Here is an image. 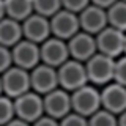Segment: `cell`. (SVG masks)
I'll use <instances>...</instances> for the list:
<instances>
[{"instance_id": "cell-1", "label": "cell", "mask_w": 126, "mask_h": 126, "mask_svg": "<svg viewBox=\"0 0 126 126\" xmlns=\"http://www.w3.org/2000/svg\"><path fill=\"white\" fill-rule=\"evenodd\" d=\"M115 62L117 58H112L101 52H96L90 60H87L85 66L90 84L101 87L110 84L113 80V74H115Z\"/></svg>"}, {"instance_id": "cell-2", "label": "cell", "mask_w": 126, "mask_h": 126, "mask_svg": "<svg viewBox=\"0 0 126 126\" xmlns=\"http://www.w3.org/2000/svg\"><path fill=\"white\" fill-rule=\"evenodd\" d=\"M57 71H58V82H60V87L65 88V90H68V92H74V90L90 84L85 63L79 62L76 58L66 60L62 66H58Z\"/></svg>"}, {"instance_id": "cell-3", "label": "cell", "mask_w": 126, "mask_h": 126, "mask_svg": "<svg viewBox=\"0 0 126 126\" xmlns=\"http://www.w3.org/2000/svg\"><path fill=\"white\" fill-rule=\"evenodd\" d=\"M71 101H73L74 112L85 117H92L94 112H98L102 107L101 90H98L96 85L93 84H87L80 88L71 92Z\"/></svg>"}, {"instance_id": "cell-4", "label": "cell", "mask_w": 126, "mask_h": 126, "mask_svg": "<svg viewBox=\"0 0 126 126\" xmlns=\"http://www.w3.org/2000/svg\"><path fill=\"white\" fill-rule=\"evenodd\" d=\"M2 90L10 98H17L32 90L30 71L21 66H11L2 73Z\"/></svg>"}, {"instance_id": "cell-5", "label": "cell", "mask_w": 126, "mask_h": 126, "mask_svg": "<svg viewBox=\"0 0 126 126\" xmlns=\"http://www.w3.org/2000/svg\"><path fill=\"white\" fill-rule=\"evenodd\" d=\"M14 104H16V117L29 121V123H35L38 118H41L46 113L44 98L35 90H30V92L14 98Z\"/></svg>"}, {"instance_id": "cell-6", "label": "cell", "mask_w": 126, "mask_h": 126, "mask_svg": "<svg viewBox=\"0 0 126 126\" xmlns=\"http://www.w3.org/2000/svg\"><path fill=\"white\" fill-rule=\"evenodd\" d=\"M96 36L98 52L106 54L112 58H118L125 54V41H126V32L118 30L112 25H107L102 29Z\"/></svg>"}, {"instance_id": "cell-7", "label": "cell", "mask_w": 126, "mask_h": 126, "mask_svg": "<svg viewBox=\"0 0 126 126\" xmlns=\"http://www.w3.org/2000/svg\"><path fill=\"white\" fill-rule=\"evenodd\" d=\"M50 29H52V36H57V38L68 41V39H71L76 33H79L82 30L79 14L62 8L58 13H55L50 17Z\"/></svg>"}, {"instance_id": "cell-8", "label": "cell", "mask_w": 126, "mask_h": 126, "mask_svg": "<svg viewBox=\"0 0 126 126\" xmlns=\"http://www.w3.org/2000/svg\"><path fill=\"white\" fill-rule=\"evenodd\" d=\"M30 77H32V90L38 92L43 96L60 87L57 68L46 65V63H39L38 66H35L30 71Z\"/></svg>"}, {"instance_id": "cell-9", "label": "cell", "mask_w": 126, "mask_h": 126, "mask_svg": "<svg viewBox=\"0 0 126 126\" xmlns=\"http://www.w3.org/2000/svg\"><path fill=\"white\" fill-rule=\"evenodd\" d=\"M44 110L46 115H50L57 120H62L63 117H66L69 112H73V101H71V92L68 90L58 88L49 92L44 94Z\"/></svg>"}, {"instance_id": "cell-10", "label": "cell", "mask_w": 126, "mask_h": 126, "mask_svg": "<svg viewBox=\"0 0 126 126\" xmlns=\"http://www.w3.org/2000/svg\"><path fill=\"white\" fill-rule=\"evenodd\" d=\"M11 49H13L16 66L32 71L35 66L41 63V44H38V43H33L30 39L24 38Z\"/></svg>"}, {"instance_id": "cell-11", "label": "cell", "mask_w": 126, "mask_h": 126, "mask_svg": "<svg viewBox=\"0 0 126 126\" xmlns=\"http://www.w3.org/2000/svg\"><path fill=\"white\" fill-rule=\"evenodd\" d=\"M69 58L71 55H69L68 41H65V39L50 36L41 44V63L58 68Z\"/></svg>"}, {"instance_id": "cell-12", "label": "cell", "mask_w": 126, "mask_h": 126, "mask_svg": "<svg viewBox=\"0 0 126 126\" xmlns=\"http://www.w3.org/2000/svg\"><path fill=\"white\" fill-rule=\"evenodd\" d=\"M68 47H69L71 58H76V60L85 63L98 52L96 36L88 33V32L80 30L71 39H68Z\"/></svg>"}, {"instance_id": "cell-13", "label": "cell", "mask_w": 126, "mask_h": 126, "mask_svg": "<svg viewBox=\"0 0 126 126\" xmlns=\"http://www.w3.org/2000/svg\"><path fill=\"white\" fill-rule=\"evenodd\" d=\"M22 29H24V38L30 39L33 43H38V44H43L47 38L52 36L50 17H46V16L38 13L29 16L22 22Z\"/></svg>"}, {"instance_id": "cell-14", "label": "cell", "mask_w": 126, "mask_h": 126, "mask_svg": "<svg viewBox=\"0 0 126 126\" xmlns=\"http://www.w3.org/2000/svg\"><path fill=\"white\" fill-rule=\"evenodd\" d=\"M101 102L102 109L120 115L126 110V87L115 80L104 85L101 88Z\"/></svg>"}, {"instance_id": "cell-15", "label": "cell", "mask_w": 126, "mask_h": 126, "mask_svg": "<svg viewBox=\"0 0 126 126\" xmlns=\"http://www.w3.org/2000/svg\"><path fill=\"white\" fill-rule=\"evenodd\" d=\"M79 21H80V29L84 32H88L92 35H98L102 29H106L109 25L107 10L90 3L85 10H82L79 13Z\"/></svg>"}, {"instance_id": "cell-16", "label": "cell", "mask_w": 126, "mask_h": 126, "mask_svg": "<svg viewBox=\"0 0 126 126\" xmlns=\"http://www.w3.org/2000/svg\"><path fill=\"white\" fill-rule=\"evenodd\" d=\"M33 13V0H2V17H11L24 22Z\"/></svg>"}, {"instance_id": "cell-17", "label": "cell", "mask_w": 126, "mask_h": 126, "mask_svg": "<svg viewBox=\"0 0 126 126\" xmlns=\"http://www.w3.org/2000/svg\"><path fill=\"white\" fill-rule=\"evenodd\" d=\"M21 39H24L22 22L11 17H2V22H0V43H2V46L13 47Z\"/></svg>"}, {"instance_id": "cell-18", "label": "cell", "mask_w": 126, "mask_h": 126, "mask_svg": "<svg viewBox=\"0 0 126 126\" xmlns=\"http://www.w3.org/2000/svg\"><path fill=\"white\" fill-rule=\"evenodd\" d=\"M107 19H109V25L126 32V2L125 0H117L113 5H110L107 8Z\"/></svg>"}, {"instance_id": "cell-19", "label": "cell", "mask_w": 126, "mask_h": 126, "mask_svg": "<svg viewBox=\"0 0 126 126\" xmlns=\"http://www.w3.org/2000/svg\"><path fill=\"white\" fill-rule=\"evenodd\" d=\"M88 125L90 126H118V115L101 107L92 117H88Z\"/></svg>"}, {"instance_id": "cell-20", "label": "cell", "mask_w": 126, "mask_h": 126, "mask_svg": "<svg viewBox=\"0 0 126 126\" xmlns=\"http://www.w3.org/2000/svg\"><path fill=\"white\" fill-rule=\"evenodd\" d=\"M33 8L35 13L43 14L46 17H52L63 8V3L62 0H33Z\"/></svg>"}, {"instance_id": "cell-21", "label": "cell", "mask_w": 126, "mask_h": 126, "mask_svg": "<svg viewBox=\"0 0 126 126\" xmlns=\"http://www.w3.org/2000/svg\"><path fill=\"white\" fill-rule=\"evenodd\" d=\"M13 118H16V104H14V98H10L6 94H3L0 98V123L6 125L8 121H11Z\"/></svg>"}, {"instance_id": "cell-22", "label": "cell", "mask_w": 126, "mask_h": 126, "mask_svg": "<svg viewBox=\"0 0 126 126\" xmlns=\"http://www.w3.org/2000/svg\"><path fill=\"white\" fill-rule=\"evenodd\" d=\"M60 126H90V125H88V117L80 115V113L73 110L60 120Z\"/></svg>"}, {"instance_id": "cell-23", "label": "cell", "mask_w": 126, "mask_h": 126, "mask_svg": "<svg viewBox=\"0 0 126 126\" xmlns=\"http://www.w3.org/2000/svg\"><path fill=\"white\" fill-rule=\"evenodd\" d=\"M113 80L126 87V55H121V57L117 58V62H115V74H113Z\"/></svg>"}, {"instance_id": "cell-24", "label": "cell", "mask_w": 126, "mask_h": 126, "mask_svg": "<svg viewBox=\"0 0 126 126\" xmlns=\"http://www.w3.org/2000/svg\"><path fill=\"white\" fill-rule=\"evenodd\" d=\"M14 66V57H13V49L11 47H6V46H2L0 47V69L6 71L8 68Z\"/></svg>"}, {"instance_id": "cell-25", "label": "cell", "mask_w": 126, "mask_h": 126, "mask_svg": "<svg viewBox=\"0 0 126 126\" xmlns=\"http://www.w3.org/2000/svg\"><path fill=\"white\" fill-rule=\"evenodd\" d=\"M63 8L65 10H69L73 13H80L82 10H85L87 6L92 3V0H62Z\"/></svg>"}, {"instance_id": "cell-26", "label": "cell", "mask_w": 126, "mask_h": 126, "mask_svg": "<svg viewBox=\"0 0 126 126\" xmlns=\"http://www.w3.org/2000/svg\"><path fill=\"white\" fill-rule=\"evenodd\" d=\"M32 126H60V120L50 117V115H43L41 118H38L35 123H32Z\"/></svg>"}, {"instance_id": "cell-27", "label": "cell", "mask_w": 126, "mask_h": 126, "mask_svg": "<svg viewBox=\"0 0 126 126\" xmlns=\"http://www.w3.org/2000/svg\"><path fill=\"white\" fill-rule=\"evenodd\" d=\"M3 126H32V123H29V121H25V120H22V118H13L11 121H8L6 125H3Z\"/></svg>"}, {"instance_id": "cell-28", "label": "cell", "mask_w": 126, "mask_h": 126, "mask_svg": "<svg viewBox=\"0 0 126 126\" xmlns=\"http://www.w3.org/2000/svg\"><path fill=\"white\" fill-rule=\"evenodd\" d=\"M115 2H117V0H92V3H93V5L102 6V8H106V10H107V8H109L110 5H113Z\"/></svg>"}, {"instance_id": "cell-29", "label": "cell", "mask_w": 126, "mask_h": 126, "mask_svg": "<svg viewBox=\"0 0 126 126\" xmlns=\"http://www.w3.org/2000/svg\"><path fill=\"white\" fill-rule=\"evenodd\" d=\"M118 126H126V110L118 115Z\"/></svg>"}, {"instance_id": "cell-30", "label": "cell", "mask_w": 126, "mask_h": 126, "mask_svg": "<svg viewBox=\"0 0 126 126\" xmlns=\"http://www.w3.org/2000/svg\"><path fill=\"white\" fill-rule=\"evenodd\" d=\"M123 55H126V41H125V54Z\"/></svg>"}, {"instance_id": "cell-31", "label": "cell", "mask_w": 126, "mask_h": 126, "mask_svg": "<svg viewBox=\"0 0 126 126\" xmlns=\"http://www.w3.org/2000/svg\"><path fill=\"white\" fill-rule=\"evenodd\" d=\"M125 2H126V0H125Z\"/></svg>"}]
</instances>
